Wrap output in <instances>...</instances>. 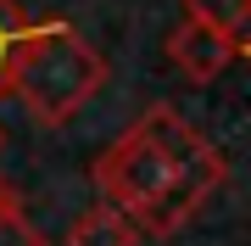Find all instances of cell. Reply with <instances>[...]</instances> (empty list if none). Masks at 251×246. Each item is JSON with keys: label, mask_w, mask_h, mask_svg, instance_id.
Listing matches in <instances>:
<instances>
[{"label": "cell", "mask_w": 251, "mask_h": 246, "mask_svg": "<svg viewBox=\"0 0 251 246\" xmlns=\"http://www.w3.org/2000/svg\"><path fill=\"white\" fill-rule=\"evenodd\" d=\"M0 246H50V241L34 229V219L23 213V201H11V207H0Z\"/></svg>", "instance_id": "52a82bcc"}, {"label": "cell", "mask_w": 251, "mask_h": 246, "mask_svg": "<svg viewBox=\"0 0 251 246\" xmlns=\"http://www.w3.org/2000/svg\"><path fill=\"white\" fill-rule=\"evenodd\" d=\"M0 146H6V129H0Z\"/></svg>", "instance_id": "30bf717a"}, {"label": "cell", "mask_w": 251, "mask_h": 246, "mask_svg": "<svg viewBox=\"0 0 251 246\" xmlns=\"http://www.w3.org/2000/svg\"><path fill=\"white\" fill-rule=\"evenodd\" d=\"M229 163L184 112H140L106 151L95 157V191L128 213L145 241H168L224 191Z\"/></svg>", "instance_id": "6da1fadb"}, {"label": "cell", "mask_w": 251, "mask_h": 246, "mask_svg": "<svg viewBox=\"0 0 251 246\" xmlns=\"http://www.w3.org/2000/svg\"><path fill=\"white\" fill-rule=\"evenodd\" d=\"M11 201H17V191H11V179H6V173H0V207H11Z\"/></svg>", "instance_id": "ba28073f"}, {"label": "cell", "mask_w": 251, "mask_h": 246, "mask_svg": "<svg viewBox=\"0 0 251 246\" xmlns=\"http://www.w3.org/2000/svg\"><path fill=\"white\" fill-rule=\"evenodd\" d=\"M240 62L251 67V28H246V34H240Z\"/></svg>", "instance_id": "9c48e42d"}, {"label": "cell", "mask_w": 251, "mask_h": 246, "mask_svg": "<svg viewBox=\"0 0 251 246\" xmlns=\"http://www.w3.org/2000/svg\"><path fill=\"white\" fill-rule=\"evenodd\" d=\"M184 17H201V23H212V28L240 39L251 28V0H184Z\"/></svg>", "instance_id": "5b68a950"}, {"label": "cell", "mask_w": 251, "mask_h": 246, "mask_svg": "<svg viewBox=\"0 0 251 246\" xmlns=\"http://www.w3.org/2000/svg\"><path fill=\"white\" fill-rule=\"evenodd\" d=\"M168 62L179 67L190 84H212L218 73H229V67L240 62V39L224 34V28H212V23H201V17H184L168 34Z\"/></svg>", "instance_id": "3957f363"}, {"label": "cell", "mask_w": 251, "mask_h": 246, "mask_svg": "<svg viewBox=\"0 0 251 246\" xmlns=\"http://www.w3.org/2000/svg\"><path fill=\"white\" fill-rule=\"evenodd\" d=\"M106 84V56L62 17L28 23L17 62H11V95L39 129H62L95 101V90Z\"/></svg>", "instance_id": "7a4b0ae2"}, {"label": "cell", "mask_w": 251, "mask_h": 246, "mask_svg": "<svg viewBox=\"0 0 251 246\" xmlns=\"http://www.w3.org/2000/svg\"><path fill=\"white\" fill-rule=\"evenodd\" d=\"M140 241L145 235L134 229V219L117 213L112 201H95V207H84L67 224V246H140Z\"/></svg>", "instance_id": "277c9868"}, {"label": "cell", "mask_w": 251, "mask_h": 246, "mask_svg": "<svg viewBox=\"0 0 251 246\" xmlns=\"http://www.w3.org/2000/svg\"><path fill=\"white\" fill-rule=\"evenodd\" d=\"M23 28H28V17L17 11V0H0V101L11 95V62H17Z\"/></svg>", "instance_id": "8992f818"}]
</instances>
